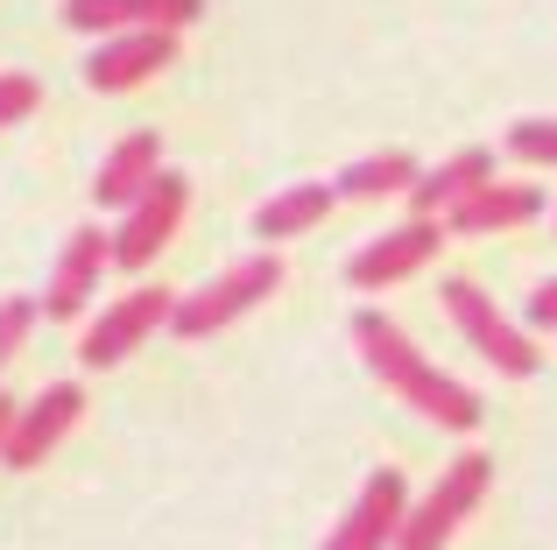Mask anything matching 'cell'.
I'll use <instances>...</instances> for the list:
<instances>
[{"label": "cell", "instance_id": "obj_1", "mask_svg": "<svg viewBox=\"0 0 557 550\" xmlns=\"http://www.w3.org/2000/svg\"><path fill=\"white\" fill-rule=\"evenodd\" d=\"M354 346H360V360H368V367H374L417 416H431V424H445V430H480V416H487V410H480V396H473L466 382H451L445 367H431V360L409 346V332L395 325L388 311H360V317H354Z\"/></svg>", "mask_w": 557, "mask_h": 550}, {"label": "cell", "instance_id": "obj_2", "mask_svg": "<svg viewBox=\"0 0 557 550\" xmlns=\"http://www.w3.org/2000/svg\"><path fill=\"white\" fill-rule=\"evenodd\" d=\"M437 297H445L451 325L466 332V346H473L487 367H502L508 382H530V374L544 367V353L530 346V332H522L516 317H502V303H494L473 275H445V289H437Z\"/></svg>", "mask_w": 557, "mask_h": 550}, {"label": "cell", "instance_id": "obj_3", "mask_svg": "<svg viewBox=\"0 0 557 550\" xmlns=\"http://www.w3.org/2000/svg\"><path fill=\"white\" fill-rule=\"evenodd\" d=\"M275 289H283V262H275V254H247V262H233L226 275H212L205 289L177 297L170 332H177V339H212V332H226L233 317H247L255 303H269Z\"/></svg>", "mask_w": 557, "mask_h": 550}, {"label": "cell", "instance_id": "obj_4", "mask_svg": "<svg viewBox=\"0 0 557 550\" xmlns=\"http://www.w3.org/2000/svg\"><path fill=\"white\" fill-rule=\"evenodd\" d=\"M494 487V459L487 452H459L445 473H437V487L417 501V509L403 515V529H395V550H445L459 537V523L487 501Z\"/></svg>", "mask_w": 557, "mask_h": 550}, {"label": "cell", "instance_id": "obj_5", "mask_svg": "<svg viewBox=\"0 0 557 550\" xmlns=\"http://www.w3.org/2000/svg\"><path fill=\"white\" fill-rule=\"evenodd\" d=\"M184 212H190V177H184V170H163V177H156L149 191L121 212V234H113V268H127V275L149 268L156 254L177 240Z\"/></svg>", "mask_w": 557, "mask_h": 550}, {"label": "cell", "instance_id": "obj_6", "mask_svg": "<svg viewBox=\"0 0 557 550\" xmlns=\"http://www.w3.org/2000/svg\"><path fill=\"white\" fill-rule=\"evenodd\" d=\"M437 248H445V220H417V212H409L403 226L374 234L368 248L346 262V283L354 289H395V283H409L423 262H437Z\"/></svg>", "mask_w": 557, "mask_h": 550}, {"label": "cell", "instance_id": "obj_7", "mask_svg": "<svg viewBox=\"0 0 557 550\" xmlns=\"http://www.w3.org/2000/svg\"><path fill=\"white\" fill-rule=\"evenodd\" d=\"M184 50L177 28H121V36H107L92 50V64H85V85L92 92H135V85H149L156 71H170Z\"/></svg>", "mask_w": 557, "mask_h": 550}, {"label": "cell", "instance_id": "obj_8", "mask_svg": "<svg viewBox=\"0 0 557 550\" xmlns=\"http://www.w3.org/2000/svg\"><path fill=\"white\" fill-rule=\"evenodd\" d=\"M78 410H85V388L78 382H57V388H42L28 410H14V424H8V445H0V466H14V473H28V466H42V459L57 452V445L78 430Z\"/></svg>", "mask_w": 557, "mask_h": 550}, {"label": "cell", "instance_id": "obj_9", "mask_svg": "<svg viewBox=\"0 0 557 550\" xmlns=\"http://www.w3.org/2000/svg\"><path fill=\"white\" fill-rule=\"evenodd\" d=\"M170 311H177V297H170V289H156V283H141L135 297H121L92 332H85V367H92V374L121 367V360L135 353L149 332H163V325H170Z\"/></svg>", "mask_w": 557, "mask_h": 550}, {"label": "cell", "instance_id": "obj_10", "mask_svg": "<svg viewBox=\"0 0 557 550\" xmlns=\"http://www.w3.org/2000/svg\"><path fill=\"white\" fill-rule=\"evenodd\" d=\"M409 515V480L395 466L368 473V487H360V501L332 523L325 550H395V529H403Z\"/></svg>", "mask_w": 557, "mask_h": 550}, {"label": "cell", "instance_id": "obj_11", "mask_svg": "<svg viewBox=\"0 0 557 550\" xmlns=\"http://www.w3.org/2000/svg\"><path fill=\"white\" fill-rule=\"evenodd\" d=\"M113 268V234L107 226H78V234L64 240V254H57V268H50V289H42V317H78L85 303H92V289H99V275Z\"/></svg>", "mask_w": 557, "mask_h": 550}, {"label": "cell", "instance_id": "obj_12", "mask_svg": "<svg viewBox=\"0 0 557 550\" xmlns=\"http://www.w3.org/2000/svg\"><path fill=\"white\" fill-rule=\"evenodd\" d=\"M205 14V0H64V22L78 36H121V28H184Z\"/></svg>", "mask_w": 557, "mask_h": 550}, {"label": "cell", "instance_id": "obj_13", "mask_svg": "<svg viewBox=\"0 0 557 550\" xmlns=\"http://www.w3.org/2000/svg\"><path fill=\"white\" fill-rule=\"evenodd\" d=\"M163 177V135H149V127H135L127 141H113V155L99 163V177H92V198L107 212H127L149 184Z\"/></svg>", "mask_w": 557, "mask_h": 550}, {"label": "cell", "instance_id": "obj_14", "mask_svg": "<svg viewBox=\"0 0 557 550\" xmlns=\"http://www.w3.org/2000/svg\"><path fill=\"white\" fill-rule=\"evenodd\" d=\"M536 212H544V191H536V184H480L466 205L445 212V234H466V240L508 234V226H530Z\"/></svg>", "mask_w": 557, "mask_h": 550}, {"label": "cell", "instance_id": "obj_15", "mask_svg": "<svg viewBox=\"0 0 557 550\" xmlns=\"http://www.w3.org/2000/svg\"><path fill=\"white\" fill-rule=\"evenodd\" d=\"M480 184H494V149H459V155H445L437 170H423V177H417L409 212H417V220H445V212L466 205Z\"/></svg>", "mask_w": 557, "mask_h": 550}, {"label": "cell", "instance_id": "obj_16", "mask_svg": "<svg viewBox=\"0 0 557 550\" xmlns=\"http://www.w3.org/2000/svg\"><path fill=\"white\" fill-rule=\"evenodd\" d=\"M332 205H339V191H332V184H289V191H275L269 205L255 212V234L261 240H297V234H311Z\"/></svg>", "mask_w": 557, "mask_h": 550}, {"label": "cell", "instance_id": "obj_17", "mask_svg": "<svg viewBox=\"0 0 557 550\" xmlns=\"http://www.w3.org/2000/svg\"><path fill=\"white\" fill-rule=\"evenodd\" d=\"M417 155L409 149H381V155H360V163H346L339 177H332V191L339 198H395V191H417Z\"/></svg>", "mask_w": 557, "mask_h": 550}, {"label": "cell", "instance_id": "obj_18", "mask_svg": "<svg viewBox=\"0 0 557 550\" xmlns=\"http://www.w3.org/2000/svg\"><path fill=\"white\" fill-rule=\"evenodd\" d=\"M36 317H42V297H0V367H8V360L28 346Z\"/></svg>", "mask_w": 557, "mask_h": 550}, {"label": "cell", "instance_id": "obj_19", "mask_svg": "<svg viewBox=\"0 0 557 550\" xmlns=\"http://www.w3.org/2000/svg\"><path fill=\"white\" fill-rule=\"evenodd\" d=\"M508 155L557 170V121H516V127H508Z\"/></svg>", "mask_w": 557, "mask_h": 550}, {"label": "cell", "instance_id": "obj_20", "mask_svg": "<svg viewBox=\"0 0 557 550\" xmlns=\"http://www.w3.org/2000/svg\"><path fill=\"white\" fill-rule=\"evenodd\" d=\"M42 107V85L28 71H0V127H22Z\"/></svg>", "mask_w": 557, "mask_h": 550}, {"label": "cell", "instance_id": "obj_21", "mask_svg": "<svg viewBox=\"0 0 557 550\" xmlns=\"http://www.w3.org/2000/svg\"><path fill=\"white\" fill-rule=\"evenodd\" d=\"M530 325L557 332V275H550V283H544V289H536V297H530Z\"/></svg>", "mask_w": 557, "mask_h": 550}, {"label": "cell", "instance_id": "obj_22", "mask_svg": "<svg viewBox=\"0 0 557 550\" xmlns=\"http://www.w3.org/2000/svg\"><path fill=\"white\" fill-rule=\"evenodd\" d=\"M8 424H14V402L0 396V445H8Z\"/></svg>", "mask_w": 557, "mask_h": 550}]
</instances>
